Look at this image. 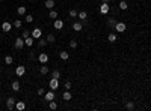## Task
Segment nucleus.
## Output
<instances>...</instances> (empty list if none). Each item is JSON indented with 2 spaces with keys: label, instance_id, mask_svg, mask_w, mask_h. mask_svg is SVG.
Returning a JSON list of instances; mask_svg holds the SVG:
<instances>
[{
  "label": "nucleus",
  "instance_id": "obj_36",
  "mask_svg": "<svg viewBox=\"0 0 151 111\" xmlns=\"http://www.w3.org/2000/svg\"><path fill=\"white\" fill-rule=\"evenodd\" d=\"M21 38H23V39L29 38V32H27V30H24V32H23V35H21Z\"/></svg>",
  "mask_w": 151,
  "mask_h": 111
},
{
  "label": "nucleus",
  "instance_id": "obj_5",
  "mask_svg": "<svg viewBox=\"0 0 151 111\" xmlns=\"http://www.w3.org/2000/svg\"><path fill=\"white\" fill-rule=\"evenodd\" d=\"M23 47H24V39L23 38H17L15 39V48L17 50H21Z\"/></svg>",
  "mask_w": 151,
  "mask_h": 111
},
{
  "label": "nucleus",
  "instance_id": "obj_6",
  "mask_svg": "<svg viewBox=\"0 0 151 111\" xmlns=\"http://www.w3.org/2000/svg\"><path fill=\"white\" fill-rule=\"evenodd\" d=\"M24 72H26V68H24L23 65L17 66V69H15V74H17L18 77H23V75H24Z\"/></svg>",
  "mask_w": 151,
  "mask_h": 111
},
{
  "label": "nucleus",
  "instance_id": "obj_31",
  "mask_svg": "<svg viewBox=\"0 0 151 111\" xmlns=\"http://www.w3.org/2000/svg\"><path fill=\"white\" fill-rule=\"evenodd\" d=\"M54 39H56V38H54L53 35H48V36H47V42H48V44H53V42H54Z\"/></svg>",
  "mask_w": 151,
  "mask_h": 111
},
{
  "label": "nucleus",
  "instance_id": "obj_37",
  "mask_svg": "<svg viewBox=\"0 0 151 111\" xmlns=\"http://www.w3.org/2000/svg\"><path fill=\"white\" fill-rule=\"evenodd\" d=\"M45 93V92H44V89H38V95H39V96H42Z\"/></svg>",
  "mask_w": 151,
  "mask_h": 111
},
{
  "label": "nucleus",
  "instance_id": "obj_16",
  "mask_svg": "<svg viewBox=\"0 0 151 111\" xmlns=\"http://www.w3.org/2000/svg\"><path fill=\"white\" fill-rule=\"evenodd\" d=\"M73 29H74L76 32H80V30L83 29V23H74V24H73Z\"/></svg>",
  "mask_w": 151,
  "mask_h": 111
},
{
  "label": "nucleus",
  "instance_id": "obj_22",
  "mask_svg": "<svg viewBox=\"0 0 151 111\" xmlns=\"http://www.w3.org/2000/svg\"><path fill=\"white\" fill-rule=\"evenodd\" d=\"M12 63H14L12 56H6V57H5V65H12Z\"/></svg>",
  "mask_w": 151,
  "mask_h": 111
},
{
  "label": "nucleus",
  "instance_id": "obj_19",
  "mask_svg": "<svg viewBox=\"0 0 151 111\" xmlns=\"http://www.w3.org/2000/svg\"><path fill=\"white\" fill-rule=\"evenodd\" d=\"M39 72H41V75H45V74H48V66L42 65V66L39 68Z\"/></svg>",
  "mask_w": 151,
  "mask_h": 111
},
{
  "label": "nucleus",
  "instance_id": "obj_11",
  "mask_svg": "<svg viewBox=\"0 0 151 111\" xmlns=\"http://www.w3.org/2000/svg\"><path fill=\"white\" fill-rule=\"evenodd\" d=\"M62 27H64V21H62V20H58V18H56V20H54V29L61 30Z\"/></svg>",
  "mask_w": 151,
  "mask_h": 111
},
{
  "label": "nucleus",
  "instance_id": "obj_26",
  "mask_svg": "<svg viewBox=\"0 0 151 111\" xmlns=\"http://www.w3.org/2000/svg\"><path fill=\"white\" fill-rule=\"evenodd\" d=\"M48 108H50V110H56V108H58V104L54 102V99L48 102Z\"/></svg>",
  "mask_w": 151,
  "mask_h": 111
},
{
  "label": "nucleus",
  "instance_id": "obj_32",
  "mask_svg": "<svg viewBox=\"0 0 151 111\" xmlns=\"http://www.w3.org/2000/svg\"><path fill=\"white\" fill-rule=\"evenodd\" d=\"M12 26H14V27H17V29H18V27H21V21H20V20H15Z\"/></svg>",
  "mask_w": 151,
  "mask_h": 111
},
{
  "label": "nucleus",
  "instance_id": "obj_10",
  "mask_svg": "<svg viewBox=\"0 0 151 111\" xmlns=\"http://www.w3.org/2000/svg\"><path fill=\"white\" fill-rule=\"evenodd\" d=\"M38 60H39V63H47L48 62V56L45 53H41L39 56H38Z\"/></svg>",
  "mask_w": 151,
  "mask_h": 111
},
{
  "label": "nucleus",
  "instance_id": "obj_12",
  "mask_svg": "<svg viewBox=\"0 0 151 111\" xmlns=\"http://www.w3.org/2000/svg\"><path fill=\"white\" fill-rule=\"evenodd\" d=\"M24 108H26V104L21 102V101H18V102L15 104V110H18V111H23Z\"/></svg>",
  "mask_w": 151,
  "mask_h": 111
},
{
  "label": "nucleus",
  "instance_id": "obj_27",
  "mask_svg": "<svg viewBox=\"0 0 151 111\" xmlns=\"http://www.w3.org/2000/svg\"><path fill=\"white\" fill-rule=\"evenodd\" d=\"M51 78H58V80H59V78H61V72H59V71H53V72H51Z\"/></svg>",
  "mask_w": 151,
  "mask_h": 111
},
{
  "label": "nucleus",
  "instance_id": "obj_39",
  "mask_svg": "<svg viewBox=\"0 0 151 111\" xmlns=\"http://www.w3.org/2000/svg\"><path fill=\"white\" fill-rule=\"evenodd\" d=\"M103 2H109V0H103Z\"/></svg>",
  "mask_w": 151,
  "mask_h": 111
},
{
  "label": "nucleus",
  "instance_id": "obj_33",
  "mask_svg": "<svg viewBox=\"0 0 151 111\" xmlns=\"http://www.w3.org/2000/svg\"><path fill=\"white\" fill-rule=\"evenodd\" d=\"M70 47L71 48H77V41H70Z\"/></svg>",
  "mask_w": 151,
  "mask_h": 111
},
{
  "label": "nucleus",
  "instance_id": "obj_14",
  "mask_svg": "<svg viewBox=\"0 0 151 111\" xmlns=\"http://www.w3.org/2000/svg\"><path fill=\"white\" fill-rule=\"evenodd\" d=\"M44 6H45L47 9H53V8H54V0H45Z\"/></svg>",
  "mask_w": 151,
  "mask_h": 111
},
{
  "label": "nucleus",
  "instance_id": "obj_13",
  "mask_svg": "<svg viewBox=\"0 0 151 111\" xmlns=\"http://www.w3.org/2000/svg\"><path fill=\"white\" fill-rule=\"evenodd\" d=\"M77 17H79V18H80V20L83 21V24H85V23H86V20H88V14H86L85 11H82V12H79V15H77Z\"/></svg>",
  "mask_w": 151,
  "mask_h": 111
},
{
  "label": "nucleus",
  "instance_id": "obj_21",
  "mask_svg": "<svg viewBox=\"0 0 151 111\" xmlns=\"http://www.w3.org/2000/svg\"><path fill=\"white\" fill-rule=\"evenodd\" d=\"M107 41L113 44V42H115V41H116V35H115V33H110V35L107 36Z\"/></svg>",
  "mask_w": 151,
  "mask_h": 111
},
{
  "label": "nucleus",
  "instance_id": "obj_29",
  "mask_svg": "<svg viewBox=\"0 0 151 111\" xmlns=\"http://www.w3.org/2000/svg\"><path fill=\"white\" fill-rule=\"evenodd\" d=\"M47 44H48V42H47V39H41V38H39V41H38V45H39L41 48H42V47H45Z\"/></svg>",
  "mask_w": 151,
  "mask_h": 111
},
{
  "label": "nucleus",
  "instance_id": "obj_30",
  "mask_svg": "<svg viewBox=\"0 0 151 111\" xmlns=\"http://www.w3.org/2000/svg\"><path fill=\"white\" fill-rule=\"evenodd\" d=\"M125 108H127L128 111H133V110H135V104H133V102H127Z\"/></svg>",
  "mask_w": 151,
  "mask_h": 111
},
{
  "label": "nucleus",
  "instance_id": "obj_23",
  "mask_svg": "<svg viewBox=\"0 0 151 111\" xmlns=\"http://www.w3.org/2000/svg\"><path fill=\"white\" fill-rule=\"evenodd\" d=\"M127 8H128L127 2H124V0H121V2H119V9H121V11H125Z\"/></svg>",
  "mask_w": 151,
  "mask_h": 111
},
{
  "label": "nucleus",
  "instance_id": "obj_34",
  "mask_svg": "<svg viewBox=\"0 0 151 111\" xmlns=\"http://www.w3.org/2000/svg\"><path fill=\"white\" fill-rule=\"evenodd\" d=\"M77 15H79V14H77V12H76L74 9H71V11H70V17H73V18H76V17H77Z\"/></svg>",
  "mask_w": 151,
  "mask_h": 111
},
{
  "label": "nucleus",
  "instance_id": "obj_35",
  "mask_svg": "<svg viewBox=\"0 0 151 111\" xmlns=\"http://www.w3.org/2000/svg\"><path fill=\"white\" fill-rule=\"evenodd\" d=\"M33 21V17L32 15H26V23H32Z\"/></svg>",
  "mask_w": 151,
  "mask_h": 111
},
{
  "label": "nucleus",
  "instance_id": "obj_7",
  "mask_svg": "<svg viewBox=\"0 0 151 111\" xmlns=\"http://www.w3.org/2000/svg\"><path fill=\"white\" fill-rule=\"evenodd\" d=\"M15 99L14 98H8V101H6V107H8V110H14L15 108Z\"/></svg>",
  "mask_w": 151,
  "mask_h": 111
},
{
  "label": "nucleus",
  "instance_id": "obj_3",
  "mask_svg": "<svg viewBox=\"0 0 151 111\" xmlns=\"http://www.w3.org/2000/svg\"><path fill=\"white\" fill-rule=\"evenodd\" d=\"M48 86H50L51 90H56V89L59 87V80H58V78H51L50 83H48Z\"/></svg>",
  "mask_w": 151,
  "mask_h": 111
},
{
  "label": "nucleus",
  "instance_id": "obj_24",
  "mask_svg": "<svg viewBox=\"0 0 151 111\" xmlns=\"http://www.w3.org/2000/svg\"><path fill=\"white\" fill-rule=\"evenodd\" d=\"M12 90H14V92H18V90H20V83H18V81H14V83H12Z\"/></svg>",
  "mask_w": 151,
  "mask_h": 111
},
{
  "label": "nucleus",
  "instance_id": "obj_2",
  "mask_svg": "<svg viewBox=\"0 0 151 111\" xmlns=\"http://www.w3.org/2000/svg\"><path fill=\"white\" fill-rule=\"evenodd\" d=\"M118 33H124L125 32V29H127V26H125V23H116V26L113 27Z\"/></svg>",
  "mask_w": 151,
  "mask_h": 111
},
{
  "label": "nucleus",
  "instance_id": "obj_18",
  "mask_svg": "<svg viewBox=\"0 0 151 111\" xmlns=\"http://www.w3.org/2000/svg\"><path fill=\"white\" fill-rule=\"evenodd\" d=\"M116 23H118V21H116V20H115V18H113V17H112V18H107V24H109V26L115 27V26H116Z\"/></svg>",
  "mask_w": 151,
  "mask_h": 111
},
{
  "label": "nucleus",
  "instance_id": "obj_8",
  "mask_svg": "<svg viewBox=\"0 0 151 111\" xmlns=\"http://www.w3.org/2000/svg\"><path fill=\"white\" fill-rule=\"evenodd\" d=\"M44 99H45V101H48V102L54 99V92H53L51 89H50V92H47V93H44Z\"/></svg>",
  "mask_w": 151,
  "mask_h": 111
},
{
  "label": "nucleus",
  "instance_id": "obj_17",
  "mask_svg": "<svg viewBox=\"0 0 151 111\" xmlns=\"http://www.w3.org/2000/svg\"><path fill=\"white\" fill-rule=\"evenodd\" d=\"M59 57H61L62 60H68V59H70V54H68L67 51H61V53H59Z\"/></svg>",
  "mask_w": 151,
  "mask_h": 111
},
{
  "label": "nucleus",
  "instance_id": "obj_25",
  "mask_svg": "<svg viewBox=\"0 0 151 111\" xmlns=\"http://www.w3.org/2000/svg\"><path fill=\"white\" fill-rule=\"evenodd\" d=\"M62 99H64V101H70V99H71V93H70V92H64Z\"/></svg>",
  "mask_w": 151,
  "mask_h": 111
},
{
  "label": "nucleus",
  "instance_id": "obj_4",
  "mask_svg": "<svg viewBox=\"0 0 151 111\" xmlns=\"http://www.w3.org/2000/svg\"><path fill=\"white\" fill-rule=\"evenodd\" d=\"M109 9H110V6H109V3H107V2H104L103 5H100V12H101L103 15H106V14L109 12Z\"/></svg>",
  "mask_w": 151,
  "mask_h": 111
},
{
  "label": "nucleus",
  "instance_id": "obj_38",
  "mask_svg": "<svg viewBox=\"0 0 151 111\" xmlns=\"http://www.w3.org/2000/svg\"><path fill=\"white\" fill-rule=\"evenodd\" d=\"M65 89H71V83H70V81L65 83Z\"/></svg>",
  "mask_w": 151,
  "mask_h": 111
},
{
  "label": "nucleus",
  "instance_id": "obj_28",
  "mask_svg": "<svg viewBox=\"0 0 151 111\" xmlns=\"http://www.w3.org/2000/svg\"><path fill=\"white\" fill-rule=\"evenodd\" d=\"M17 12H18V15H26V8L24 6H20L17 9Z\"/></svg>",
  "mask_w": 151,
  "mask_h": 111
},
{
  "label": "nucleus",
  "instance_id": "obj_20",
  "mask_svg": "<svg viewBox=\"0 0 151 111\" xmlns=\"http://www.w3.org/2000/svg\"><path fill=\"white\" fill-rule=\"evenodd\" d=\"M48 17L51 18V20H56V18H58V12H56L54 9H50V14H48Z\"/></svg>",
  "mask_w": 151,
  "mask_h": 111
},
{
  "label": "nucleus",
  "instance_id": "obj_9",
  "mask_svg": "<svg viewBox=\"0 0 151 111\" xmlns=\"http://www.w3.org/2000/svg\"><path fill=\"white\" fill-rule=\"evenodd\" d=\"M11 29H12V24L8 23V21H3V24H2V30H3L5 33H8V32H11Z\"/></svg>",
  "mask_w": 151,
  "mask_h": 111
},
{
  "label": "nucleus",
  "instance_id": "obj_15",
  "mask_svg": "<svg viewBox=\"0 0 151 111\" xmlns=\"http://www.w3.org/2000/svg\"><path fill=\"white\" fill-rule=\"evenodd\" d=\"M33 42H35V39L32 38V36H29V38H26V39H24V45H27V47H32V45H33Z\"/></svg>",
  "mask_w": 151,
  "mask_h": 111
},
{
  "label": "nucleus",
  "instance_id": "obj_1",
  "mask_svg": "<svg viewBox=\"0 0 151 111\" xmlns=\"http://www.w3.org/2000/svg\"><path fill=\"white\" fill-rule=\"evenodd\" d=\"M41 36H42V30H41L39 27H36V29L32 30V38H33V39H39Z\"/></svg>",
  "mask_w": 151,
  "mask_h": 111
}]
</instances>
